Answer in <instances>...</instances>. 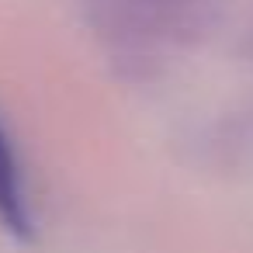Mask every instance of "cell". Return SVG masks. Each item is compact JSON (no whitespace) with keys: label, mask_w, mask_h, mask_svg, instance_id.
Returning <instances> with one entry per match:
<instances>
[{"label":"cell","mask_w":253,"mask_h":253,"mask_svg":"<svg viewBox=\"0 0 253 253\" xmlns=\"http://www.w3.org/2000/svg\"><path fill=\"white\" fill-rule=\"evenodd\" d=\"M108 18H198L208 0H94Z\"/></svg>","instance_id":"cell-2"},{"label":"cell","mask_w":253,"mask_h":253,"mask_svg":"<svg viewBox=\"0 0 253 253\" xmlns=\"http://www.w3.org/2000/svg\"><path fill=\"white\" fill-rule=\"evenodd\" d=\"M0 225L21 243H28L35 236L32 208H28L25 184H21V167H18V156H14V146H11L4 125H0Z\"/></svg>","instance_id":"cell-1"}]
</instances>
